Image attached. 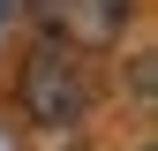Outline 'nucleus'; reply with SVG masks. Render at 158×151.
I'll list each match as a JSON object with an SVG mask.
<instances>
[{"instance_id":"f257e3e1","label":"nucleus","mask_w":158,"mask_h":151,"mask_svg":"<svg viewBox=\"0 0 158 151\" xmlns=\"http://www.w3.org/2000/svg\"><path fill=\"white\" fill-rule=\"evenodd\" d=\"M98 106V68L90 53L60 45V38H45V45H30L23 61V113L38 128H83Z\"/></svg>"},{"instance_id":"f03ea898","label":"nucleus","mask_w":158,"mask_h":151,"mask_svg":"<svg viewBox=\"0 0 158 151\" xmlns=\"http://www.w3.org/2000/svg\"><path fill=\"white\" fill-rule=\"evenodd\" d=\"M30 15L45 23V38H60L75 53H98V45H121L135 0H30Z\"/></svg>"},{"instance_id":"7ed1b4c3","label":"nucleus","mask_w":158,"mask_h":151,"mask_svg":"<svg viewBox=\"0 0 158 151\" xmlns=\"http://www.w3.org/2000/svg\"><path fill=\"white\" fill-rule=\"evenodd\" d=\"M15 8H23V0H0V23H8V15H15Z\"/></svg>"}]
</instances>
